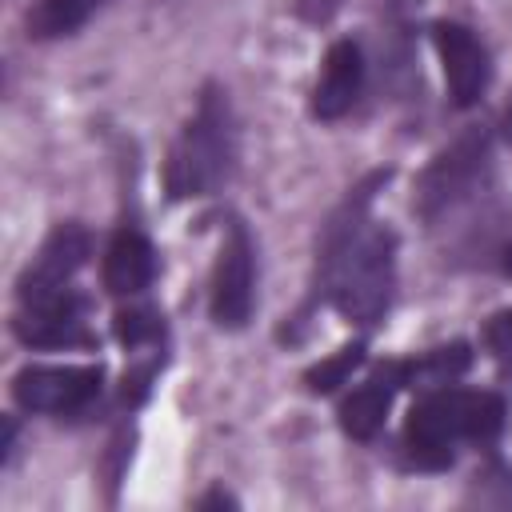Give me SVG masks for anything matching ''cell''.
Here are the masks:
<instances>
[{"mask_svg":"<svg viewBox=\"0 0 512 512\" xmlns=\"http://www.w3.org/2000/svg\"><path fill=\"white\" fill-rule=\"evenodd\" d=\"M88 260V232L80 224H60L48 232V240L40 244L32 268L20 276V300L24 296H40V292H56L68 284V276Z\"/></svg>","mask_w":512,"mask_h":512,"instance_id":"30bf717a","label":"cell"},{"mask_svg":"<svg viewBox=\"0 0 512 512\" xmlns=\"http://www.w3.org/2000/svg\"><path fill=\"white\" fill-rule=\"evenodd\" d=\"M236 156V136H232V112L220 88H208L192 112V120L184 124L180 140L172 144L168 156V192L176 200L184 196H208L228 180Z\"/></svg>","mask_w":512,"mask_h":512,"instance_id":"7a4b0ae2","label":"cell"},{"mask_svg":"<svg viewBox=\"0 0 512 512\" xmlns=\"http://www.w3.org/2000/svg\"><path fill=\"white\" fill-rule=\"evenodd\" d=\"M496 336H500V348H512V312H504V316H500Z\"/></svg>","mask_w":512,"mask_h":512,"instance_id":"d6986e66","label":"cell"},{"mask_svg":"<svg viewBox=\"0 0 512 512\" xmlns=\"http://www.w3.org/2000/svg\"><path fill=\"white\" fill-rule=\"evenodd\" d=\"M100 380L104 372L96 364H84V368L32 364L12 376V400L24 412H76L100 392Z\"/></svg>","mask_w":512,"mask_h":512,"instance_id":"5b68a950","label":"cell"},{"mask_svg":"<svg viewBox=\"0 0 512 512\" xmlns=\"http://www.w3.org/2000/svg\"><path fill=\"white\" fill-rule=\"evenodd\" d=\"M16 336L32 348H64V344H84V320H80V300L68 288L24 296V308L12 320Z\"/></svg>","mask_w":512,"mask_h":512,"instance_id":"ba28073f","label":"cell"},{"mask_svg":"<svg viewBox=\"0 0 512 512\" xmlns=\"http://www.w3.org/2000/svg\"><path fill=\"white\" fill-rule=\"evenodd\" d=\"M212 504H236L232 496H224V492H212V496H204L200 500V508H212Z\"/></svg>","mask_w":512,"mask_h":512,"instance_id":"ffe728a7","label":"cell"},{"mask_svg":"<svg viewBox=\"0 0 512 512\" xmlns=\"http://www.w3.org/2000/svg\"><path fill=\"white\" fill-rule=\"evenodd\" d=\"M252 300H256V248L244 224H232L212 272V300H208L212 320L220 328H244L252 316Z\"/></svg>","mask_w":512,"mask_h":512,"instance_id":"277c9868","label":"cell"},{"mask_svg":"<svg viewBox=\"0 0 512 512\" xmlns=\"http://www.w3.org/2000/svg\"><path fill=\"white\" fill-rule=\"evenodd\" d=\"M96 4H100V0H36L32 12H28V32H32L36 40L68 36V32H76V28L92 16Z\"/></svg>","mask_w":512,"mask_h":512,"instance_id":"4fadbf2b","label":"cell"},{"mask_svg":"<svg viewBox=\"0 0 512 512\" xmlns=\"http://www.w3.org/2000/svg\"><path fill=\"white\" fill-rule=\"evenodd\" d=\"M504 128H508V140H512V116H508V120H504Z\"/></svg>","mask_w":512,"mask_h":512,"instance_id":"44dd1931","label":"cell"},{"mask_svg":"<svg viewBox=\"0 0 512 512\" xmlns=\"http://www.w3.org/2000/svg\"><path fill=\"white\" fill-rule=\"evenodd\" d=\"M504 428V400L496 392H464V440L488 444Z\"/></svg>","mask_w":512,"mask_h":512,"instance_id":"9a60e30c","label":"cell"},{"mask_svg":"<svg viewBox=\"0 0 512 512\" xmlns=\"http://www.w3.org/2000/svg\"><path fill=\"white\" fill-rule=\"evenodd\" d=\"M368 188H356V204L348 200L344 212L324 232V284L340 316L356 324L380 320L392 300L396 284V236L388 228H364Z\"/></svg>","mask_w":512,"mask_h":512,"instance_id":"6da1fadb","label":"cell"},{"mask_svg":"<svg viewBox=\"0 0 512 512\" xmlns=\"http://www.w3.org/2000/svg\"><path fill=\"white\" fill-rule=\"evenodd\" d=\"M464 440V392L444 388L424 396L408 424H404V448L416 468H448L452 444Z\"/></svg>","mask_w":512,"mask_h":512,"instance_id":"3957f363","label":"cell"},{"mask_svg":"<svg viewBox=\"0 0 512 512\" xmlns=\"http://www.w3.org/2000/svg\"><path fill=\"white\" fill-rule=\"evenodd\" d=\"M432 40H436V52L444 64V84H448L452 104H460V108L476 104L492 76L488 48L480 44V36L460 20H440L432 28Z\"/></svg>","mask_w":512,"mask_h":512,"instance_id":"52a82bcc","label":"cell"},{"mask_svg":"<svg viewBox=\"0 0 512 512\" xmlns=\"http://www.w3.org/2000/svg\"><path fill=\"white\" fill-rule=\"evenodd\" d=\"M360 364H364V344L356 340V344H344L340 352H332L328 360H320L316 368H308L304 372V384H308V392H332V388L348 384V376Z\"/></svg>","mask_w":512,"mask_h":512,"instance_id":"2e32d148","label":"cell"},{"mask_svg":"<svg viewBox=\"0 0 512 512\" xmlns=\"http://www.w3.org/2000/svg\"><path fill=\"white\" fill-rule=\"evenodd\" d=\"M152 276H156L152 244L132 228L116 232L108 252H104V288L112 296H136V292H144L152 284Z\"/></svg>","mask_w":512,"mask_h":512,"instance_id":"7c38bea8","label":"cell"},{"mask_svg":"<svg viewBox=\"0 0 512 512\" xmlns=\"http://www.w3.org/2000/svg\"><path fill=\"white\" fill-rule=\"evenodd\" d=\"M360 88H364V56H360V48L352 40H336L328 48L320 80L312 88V116L340 120L360 100Z\"/></svg>","mask_w":512,"mask_h":512,"instance_id":"9c48e42d","label":"cell"},{"mask_svg":"<svg viewBox=\"0 0 512 512\" xmlns=\"http://www.w3.org/2000/svg\"><path fill=\"white\" fill-rule=\"evenodd\" d=\"M400 388V364L376 368L364 384H356L340 404V428L352 440H372L384 428V416L392 408V392Z\"/></svg>","mask_w":512,"mask_h":512,"instance_id":"8fae6325","label":"cell"},{"mask_svg":"<svg viewBox=\"0 0 512 512\" xmlns=\"http://www.w3.org/2000/svg\"><path fill=\"white\" fill-rule=\"evenodd\" d=\"M296 12L308 20V24H328L336 12H340V0H292Z\"/></svg>","mask_w":512,"mask_h":512,"instance_id":"ac0fdd59","label":"cell"},{"mask_svg":"<svg viewBox=\"0 0 512 512\" xmlns=\"http://www.w3.org/2000/svg\"><path fill=\"white\" fill-rule=\"evenodd\" d=\"M160 332H164V324H160V316L152 308H124V312H116V340L128 344V348L152 344V340H160Z\"/></svg>","mask_w":512,"mask_h":512,"instance_id":"e0dca14e","label":"cell"},{"mask_svg":"<svg viewBox=\"0 0 512 512\" xmlns=\"http://www.w3.org/2000/svg\"><path fill=\"white\" fill-rule=\"evenodd\" d=\"M484 160H488V140L480 132H468L452 148H444L424 168V176H420V192H416L420 212L424 216H436V212L452 208L456 200H464L476 188V180L484 172Z\"/></svg>","mask_w":512,"mask_h":512,"instance_id":"8992f818","label":"cell"},{"mask_svg":"<svg viewBox=\"0 0 512 512\" xmlns=\"http://www.w3.org/2000/svg\"><path fill=\"white\" fill-rule=\"evenodd\" d=\"M468 344H448V348H436L412 364H400V384H448L456 376H464L468 368Z\"/></svg>","mask_w":512,"mask_h":512,"instance_id":"5bb4252c","label":"cell"}]
</instances>
